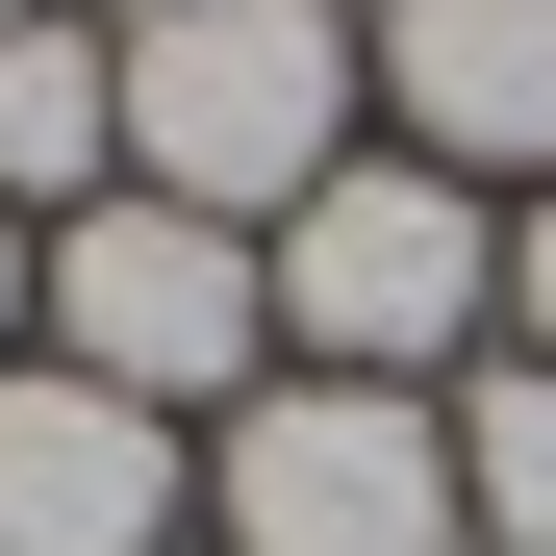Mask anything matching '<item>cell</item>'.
I'll return each mask as SVG.
<instances>
[{
  "label": "cell",
  "instance_id": "2",
  "mask_svg": "<svg viewBox=\"0 0 556 556\" xmlns=\"http://www.w3.org/2000/svg\"><path fill=\"white\" fill-rule=\"evenodd\" d=\"M506 304V203L430 152H354L329 203H278V354L304 380H455Z\"/></svg>",
  "mask_w": 556,
  "mask_h": 556
},
{
  "label": "cell",
  "instance_id": "12",
  "mask_svg": "<svg viewBox=\"0 0 556 556\" xmlns=\"http://www.w3.org/2000/svg\"><path fill=\"white\" fill-rule=\"evenodd\" d=\"M0 26H51V0H0Z\"/></svg>",
  "mask_w": 556,
  "mask_h": 556
},
{
  "label": "cell",
  "instance_id": "9",
  "mask_svg": "<svg viewBox=\"0 0 556 556\" xmlns=\"http://www.w3.org/2000/svg\"><path fill=\"white\" fill-rule=\"evenodd\" d=\"M506 329L556 354V177H531V228H506Z\"/></svg>",
  "mask_w": 556,
  "mask_h": 556
},
{
  "label": "cell",
  "instance_id": "6",
  "mask_svg": "<svg viewBox=\"0 0 556 556\" xmlns=\"http://www.w3.org/2000/svg\"><path fill=\"white\" fill-rule=\"evenodd\" d=\"M380 102L430 177H556V0H380Z\"/></svg>",
  "mask_w": 556,
  "mask_h": 556
},
{
  "label": "cell",
  "instance_id": "11",
  "mask_svg": "<svg viewBox=\"0 0 556 556\" xmlns=\"http://www.w3.org/2000/svg\"><path fill=\"white\" fill-rule=\"evenodd\" d=\"M102 26H177V0H102Z\"/></svg>",
  "mask_w": 556,
  "mask_h": 556
},
{
  "label": "cell",
  "instance_id": "3",
  "mask_svg": "<svg viewBox=\"0 0 556 556\" xmlns=\"http://www.w3.org/2000/svg\"><path fill=\"white\" fill-rule=\"evenodd\" d=\"M51 354L76 380H127L152 430L177 405H253V354H278V253L253 228H203V203H152V177H102V203H51Z\"/></svg>",
  "mask_w": 556,
  "mask_h": 556
},
{
  "label": "cell",
  "instance_id": "7",
  "mask_svg": "<svg viewBox=\"0 0 556 556\" xmlns=\"http://www.w3.org/2000/svg\"><path fill=\"white\" fill-rule=\"evenodd\" d=\"M51 177L76 203L127 177V51L102 26H0V203H51Z\"/></svg>",
  "mask_w": 556,
  "mask_h": 556
},
{
  "label": "cell",
  "instance_id": "5",
  "mask_svg": "<svg viewBox=\"0 0 556 556\" xmlns=\"http://www.w3.org/2000/svg\"><path fill=\"white\" fill-rule=\"evenodd\" d=\"M177 531V430L127 405V380H26V354H0V556H152Z\"/></svg>",
  "mask_w": 556,
  "mask_h": 556
},
{
  "label": "cell",
  "instance_id": "1",
  "mask_svg": "<svg viewBox=\"0 0 556 556\" xmlns=\"http://www.w3.org/2000/svg\"><path fill=\"white\" fill-rule=\"evenodd\" d=\"M354 76H380L354 0H177V26H127V177L278 253V203L354 177Z\"/></svg>",
  "mask_w": 556,
  "mask_h": 556
},
{
  "label": "cell",
  "instance_id": "4",
  "mask_svg": "<svg viewBox=\"0 0 556 556\" xmlns=\"http://www.w3.org/2000/svg\"><path fill=\"white\" fill-rule=\"evenodd\" d=\"M203 506H228V556H481L430 380H253L228 455H203Z\"/></svg>",
  "mask_w": 556,
  "mask_h": 556
},
{
  "label": "cell",
  "instance_id": "8",
  "mask_svg": "<svg viewBox=\"0 0 556 556\" xmlns=\"http://www.w3.org/2000/svg\"><path fill=\"white\" fill-rule=\"evenodd\" d=\"M455 531H481V556H556V354L455 380Z\"/></svg>",
  "mask_w": 556,
  "mask_h": 556
},
{
  "label": "cell",
  "instance_id": "10",
  "mask_svg": "<svg viewBox=\"0 0 556 556\" xmlns=\"http://www.w3.org/2000/svg\"><path fill=\"white\" fill-rule=\"evenodd\" d=\"M26 278H51V253H26V203H0V354H26Z\"/></svg>",
  "mask_w": 556,
  "mask_h": 556
}]
</instances>
